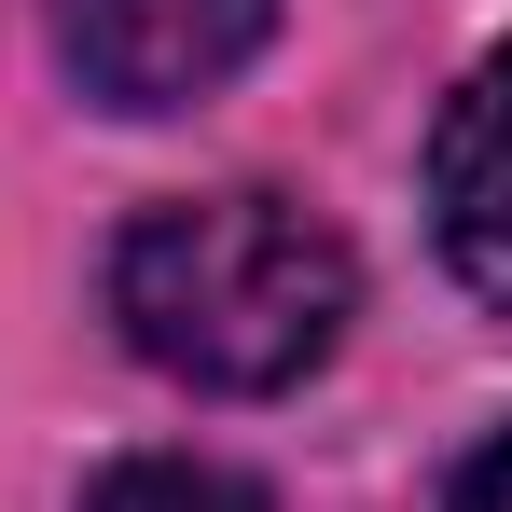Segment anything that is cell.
<instances>
[{
  "mask_svg": "<svg viewBox=\"0 0 512 512\" xmlns=\"http://www.w3.org/2000/svg\"><path fill=\"white\" fill-rule=\"evenodd\" d=\"M360 319V263L305 194H167L111 236V333L139 346L167 388L208 402H277L305 388Z\"/></svg>",
  "mask_w": 512,
  "mask_h": 512,
  "instance_id": "cell-1",
  "label": "cell"
},
{
  "mask_svg": "<svg viewBox=\"0 0 512 512\" xmlns=\"http://www.w3.org/2000/svg\"><path fill=\"white\" fill-rule=\"evenodd\" d=\"M97 111H194L263 56L277 0H42Z\"/></svg>",
  "mask_w": 512,
  "mask_h": 512,
  "instance_id": "cell-2",
  "label": "cell"
},
{
  "mask_svg": "<svg viewBox=\"0 0 512 512\" xmlns=\"http://www.w3.org/2000/svg\"><path fill=\"white\" fill-rule=\"evenodd\" d=\"M429 236L485 305H512V42L429 125Z\"/></svg>",
  "mask_w": 512,
  "mask_h": 512,
  "instance_id": "cell-3",
  "label": "cell"
},
{
  "mask_svg": "<svg viewBox=\"0 0 512 512\" xmlns=\"http://www.w3.org/2000/svg\"><path fill=\"white\" fill-rule=\"evenodd\" d=\"M84 512H277V499L250 471H222V457H111Z\"/></svg>",
  "mask_w": 512,
  "mask_h": 512,
  "instance_id": "cell-4",
  "label": "cell"
},
{
  "mask_svg": "<svg viewBox=\"0 0 512 512\" xmlns=\"http://www.w3.org/2000/svg\"><path fill=\"white\" fill-rule=\"evenodd\" d=\"M443 512H512V429L471 457V471H457V499H443Z\"/></svg>",
  "mask_w": 512,
  "mask_h": 512,
  "instance_id": "cell-5",
  "label": "cell"
}]
</instances>
